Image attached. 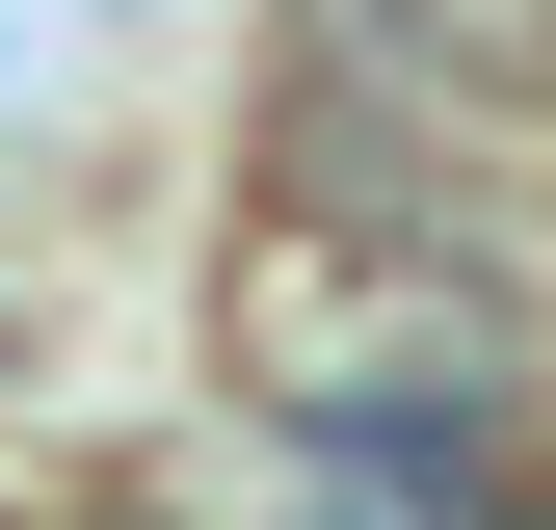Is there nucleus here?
Segmentation results:
<instances>
[{
    "label": "nucleus",
    "mask_w": 556,
    "mask_h": 530,
    "mask_svg": "<svg viewBox=\"0 0 556 530\" xmlns=\"http://www.w3.org/2000/svg\"><path fill=\"white\" fill-rule=\"evenodd\" d=\"M504 530H556V451H530V478H504Z\"/></svg>",
    "instance_id": "2"
},
{
    "label": "nucleus",
    "mask_w": 556,
    "mask_h": 530,
    "mask_svg": "<svg viewBox=\"0 0 556 530\" xmlns=\"http://www.w3.org/2000/svg\"><path fill=\"white\" fill-rule=\"evenodd\" d=\"M344 451L425 478L451 530H504V478H530V451H504V371H344Z\"/></svg>",
    "instance_id": "1"
}]
</instances>
